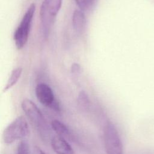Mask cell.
I'll list each match as a JSON object with an SVG mask.
<instances>
[{
  "label": "cell",
  "mask_w": 154,
  "mask_h": 154,
  "mask_svg": "<svg viewBox=\"0 0 154 154\" xmlns=\"http://www.w3.org/2000/svg\"><path fill=\"white\" fill-rule=\"evenodd\" d=\"M21 108L40 137L46 139L49 134V127L43 114L36 104L30 99H24L21 103Z\"/></svg>",
  "instance_id": "cell-1"
},
{
  "label": "cell",
  "mask_w": 154,
  "mask_h": 154,
  "mask_svg": "<svg viewBox=\"0 0 154 154\" xmlns=\"http://www.w3.org/2000/svg\"><path fill=\"white\" fill-rule=\"evenodd\" d=\"M29 134V126L25 117L20 116L14 119L4 129L2 134L3 141L11 144L16 141L22 140Z\"/></svg>",
  "instance_id": "cell-2"
},
{
  "label": "cell",
  "mask_w": 154,
  "mask_h": 154,
  "mask_svg": "<svg viewBox=\"0 0 154 154\" xmlns=\"http://www.w3.org/2000/svg\"><path fill=\"white\" fill-rule=\"evenodd\" d=\"M62 0H43L40 7V16L43 33L46 38L52 25L60 11Z\"/></svg>",
  "instance_id": "cell-3"
},
{
  "label": "cell",
  "mask_w": 154,
  "mask_h": 154,
  "mask_svg": "<svg viewBox=\"0 0 154 154\" xmlns=\"http://www.w3.org/2000/svg\"><path fill=\"white\" fill-rule=\"evenodd\" d=\"M35 11V4L32 3L28 8L19 25L14 33V41L17 49H21L26 43L32 20Z\"/></svg>",
  "instance_id": "cell-4"
},
{
  "label": "cell",
  "mask_w": 154,
  "mask_h": 154,
  "mask_svg": "<svg viewBox=\"0 0 154 154\" xmlns=\"http://www.w3.org/2000/svg\"><path fill=\"white\" fill-rule=\"evenodd\" d=\"M106 154H123V144L119 133L111 122H108L103 129Z\"/></svg>",
  "instance_id": "cell-5"
},
{
  "label": "cell",
  "mask_w": 154,
  "mask_h": 154,
  "mask_svg": "<svg viewBox=\"0 0 154 154\" xmlns=\"http://www.w3.org/2000/svg\"><path fill=\"white\" fill-rule=\"evenodd\" d=\"M35 95L37 100L43 106L55 111H60L59 103L55 99L52 88L45 83H39L35 87Z\"/></svg>",
  "instance_id": "cell-6"
},
{
  "label": "cell",
  "mask_w": 154,
  "mask_h": 154,
  "mask_svg": "<svg viewBox=\"0 0 154 154\" xmlns=\"http://www.w3.org/2000/svg\"><path fill=\"white\" fill-rule=\"evenodd\" d=\"M52 150L56 154H75V151L66 138L57 135L51 140Z\"/></svg>",
  "instance_id": "cell-7"
},
{
  "label": "cell",
  "mask_w": 154,
  "mask_h": 154,
  "mask_svg": "<svg viewBox=\"0 0 154 154\" xmlns=\"http://www.w3.org/2000/svg\"><path fill=\"white\" fill-rule=\"evenodd\" d=\"M86 25V19L84 12L80 10L74 11L72 15V26L75 31L81 34L84 31Z\"/></svg>",
  "instance_id": "cell-8"
},
{
  "label": "cell",
  "mask_w": 154,
  "mask_h": 154,
  "mask_svg": "<svg viewBox=\"0 0 154 154\" xmlns=\"http://www.w3.org/2000/svg\"><path fill=\"white\" fill-rule=\"evenodd\" d=\"M51 126L56 134L67 139H72V135L68 127L58 120L54 119L51 122Z\"/></svg>",
  "instance_id": "cell-9"
},
{
  "label": "cell",
  "mask_w": 154,
  "mask_h": 154,
  "mask_svg": "<svg viewBox=\"0 0 154 154\" xmlns=\"http://www.w3.org/2000/svg\"><path fill=\"white\" fill-rule=\"evenodd\" d=\"M22 68L20 67H17L13 70L10 74V76L9 77L5 86L4 87L3 89V92L5 93L9 89H10L11 87H13L14 85H16V84L19 81V78L21 76L22 73Z\"/></svg>",
  "instance_id": "cell-10"
},
{
  "label": "cell",
  "mask_w": 154,
  "mask_h": 154,
  "mask_svg": "<svg viewBox=\"0 0 154 154\" xmlns=\"http://www.w3.org/2000/svg\"><path fill=\"white\" fill-rule=\"evenodd\" d=\"M77 102L78 105L84 109H87L90 105V100L85 91H81L78 96Z\"/></svg>",
  "instance_id": "cell-11"
},
{
  "label": "cell",
  "mask_w": 154,
  "mask_h": 154,
  "mask_svg": "<svg viewBox=\"0 0 154 154\" xmlns=\"http://www.w3.org/2000/svg\"><path fill=\"white\" fill-rule=\"evenodd\" d=\"M75 2L79 10L84 11L91 10L94 8L97 0H75Z\"/></svg>",
  "instance_id": "cell-12"
},
{
  "label": "cell",
  "mask_w": 154,
  "mask_h": 154,
  "mask_svg": "<svg viewBox=\"0 0 154 154\" xmlns=\"http://www.w3.org/2000/svg\"><path fill=\"white\" fill-rule=\"evenodd\" d=\"M17 154H30L28 143L25 141H20L17 148Z\"/></svg>",
  "instance_id": "cell-13"
},
{
  "label": "cell",
  "mask_w": 154,
  "mask_h": 154,
  "mask_svg": "<svg viewBox=\"0 0 154 154\" xmlns=\"http://www.w3.org/2000/svg\"><path fill=\"white\" fill-rule=\"evenodd\" d=\"M70 72L72 75L74 77L78 76L81 73V67L80 64L76 63H73L70 67Z\"/></svg>",
  "instance_id": "cell-14"
},
{
  "label": "cell",
  "mask_w": 154,
  "mask_h": 154,
  "mask_svg": "<svg viewBox=\"0 0 154 154\" xmlns=\"http://www.w3.org/2000/svg\"><path fill=\"white\" fill-rule=\"evenodd\" d=\"M34 154H46L43 151H42L39 147H35L34 150Z\"/></svg>",
  "instance_id": "cell-15"
}]
</instances>
